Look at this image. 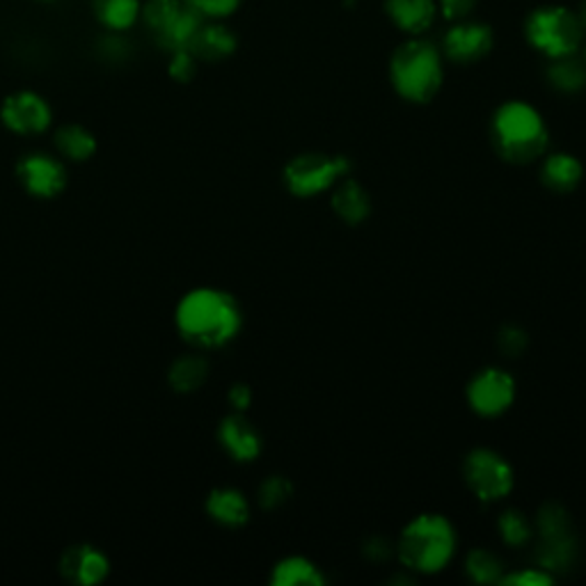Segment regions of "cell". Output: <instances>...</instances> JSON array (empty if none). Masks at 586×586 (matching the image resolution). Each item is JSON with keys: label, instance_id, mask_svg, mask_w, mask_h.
<instances>
[{"label": "cell", "instance_id": "6da1fadb", "mask_svg": "<svg viewBox=\"0 0 586 586\" xmlns=\"http://www.w3.org/2000/svg\"><path fill=\"white\" fill-rule=\"evenodd\" d=\"M179 335L198 348H220L241 333L237 298L223 289L200 287L186 294L175 312Z\"/></svg>", "mask_w": 586, "mask_h": 586}, {"label": "cell", "instance_id": "7a4b0ae2", "mask_svg": "<svg viewBox=\"0 0 586 586\" xmlns=\"http://www.w3.org/2000/svg\"><path fill=\"white\" fill-rule=\"evenodd\" d=\"M490 143L509 166H531L546 156L550 133L543 115L531 104L506 101L492 115Z\"/></svg>", "mask_w": 586, "mask_h": 586}, {"label": "cell", "instance_id": "3957f363", "mask_svg": "<svg viewBox=\"0 0 586 586\" xmlns=\"http://www.w3.org/2000/svg\"><path fill=\"white\" fill-rule=\"evenodd\" d=\"M458 550L454 525L440 513H419L396 541V557L404 569L419 575H438L452 564Z\"/></svg>", "mask_w": 586, "mask_h": 586}, {"label": "cell", "instance_id": "277c9868", "mask_svg": "<svg viewBox=\"0 0 586 586\" xmlns=\"http://www.w3.org/2000/svg\"><path fill=\"white\" fill-rule=\"evenodd\" d=\"M390 79L402 99L410 104H429L442 87V58L433 44L410 39L394 51Z\"/></svg>", "mask_w": 586, "mask_h": 586}, {"label": "cell", "instance_id": "5b68a950", "mask_svg": "<svg viewBox=\"0 0 586 586\" xmlns=\"http://www.w3.org/2000/svg\"><path fill=\"white\" fill-rule=\"evenodd\" d=\"M525 33L536 51L557 60L577 53L584 28L579 16L566 8H538L527 19Z\"/></svg>", "mask_w": 586, "mask_h": 586}, {"label": "cell", "instance_id": "8992f818", "mask_svg": "<svg viewBox=\"0 0 586 586\" xmlns=\"http://www.w3.org/2000/svg\"><path fill=\"white\" fill-rule=\"evenodd\" d=\"M350 160L342 154H321V152H304L294 156L285 166V186L296 198H316L333 186L348 177Z\"/></svg>", "mask_w": 586, "mask_h": 586}, {"label": "cell", "instance_id": "52a82bcc", "mask_svg": "<svg viewBox=\"0 0 586 586\" xmlns=\"http://www.w3.org/2000/svg\"><path fill=\"white\" fill-rule=\"evenodd\" d=\"M463 477L473 495L483 504L509 498L515 483L511 463L500 452L488 447L473 450L465 456Z\"/></svg>", "mask_w": 586, "mask_h": 586}, {"label": "cell", "instance_id": "ba28073f", "mask_svg": "<svg viewBox=\"0 0 586 586\" xmlns=\"http://www.w3.org/2000/svg\"><path fill=\"white\" fill-rule=\"evenodd\" d=\"M465 396L467 406L479 417H500L515 402V379L500 367H486L467 383Z\"/></svg>", "mask_w": 586, "mask_h": 586}, {"label": "cell", "instance_id": "9c48e42d", "mask_svg": "<svg viewBox=\"0 0 586 586\" xmlns=\"http://www.w3.org/2000/svg\"><path fill=\"white\" fill-rule=\"evenodd\" d=\"M0 117L10 131L19 135H35L41 133L51 127V106L46 104L44 97H39L37 92L23 89L14 92L5 101L3 108H0Z\"/></svg>", "mask_w": 586, "mask_h": 586}, {"label": "cell", "instance_id": "30bf717a", "mask_svg": "<svg viewBox=\"0 0 586 586\" xmlns=\"http://www.w3.org/2000/svg\"><path fill=\"white\" fill-rule=\"evenodd\" d=\"M19 181L35 198H56L67 186V170L51 154H28L16 166Z\"/></svg>", "mask_w": 586, "mask_h": 586}, {"label": "cell", "instance_id": "8fae6325", "mask_svg": "<svg viewBox=\"0 0 586 586\" xmlns=\"http://www.w3.org/2000/svg\"><path fill=\"white\" fill-rule=\"evenodd\" d=\"M492 49V31L483 23H458L444 37V53L458 64L483 60Z\"/></svg>", "mask_w": 586, "mask_h": 586}, {"label": "cell", "instance_id": "7c38bea8", "mask_svg": "<svg viewBox=\"0 0 586 586\" xmlns=\"http://www.w3.org/2000/svg\"><path fill=\"white\" fill-rule=\"evenodd\" d=\"M218 440L225 452L239 463H252L262 454V435L256 431L243 412H234L220 421Z\"/></svg>", "mask_w": 586, "mask_h": 586}, {"label": "cell", "instance_id": "4fadbf2b", "mask_svg": "<svg viewBox=\"0 0 586 586\" xmlns=\"http://www.w3.org/2000/svg\"><path fill=\"white\" fill-rule=\"evenodd\" d=\"M62 575L81 586H95L106 579L110 573V564L101 550L92 546H74L69 548L60 559Z\"/></svg>", "mask_w": 586, "mask_h": 586}, {"label": "cell", "instance_id": "5bb4252c", "mask_svg": "<svg viewBox=\"0 0 586 586\" xmlns=\"http://www.w3.org/2000/svg\"><path fill=\"white\" fill-rule=\"evenodd\" d=\"M333 198H331V206L335 211V216L348 225V227H358L362 225L369 216H371V195L364 189V186L356 179H339L333 186Z\"/></svg>", "mask_w": 586, "mask_h": 586}, {"label": "cell", "instance_id": "9a60e30c", "mask_svg": "<svg viewBox=\"0 0 586 586\" xmlns=\"http://www.w3.org/2000/svg\"><path fill=\"white\" fill-rule=\"evenodd\" d=\"M584 179L582 160L573 154L557 152L543 158L541 163V183L552 193H573Z\"/></svg>", "mask_w": 586, "mask_h": 586}, {"label": "cell", "instance_id": "2e32d148", "mask_svg": "<svg viewBox=\"0 0 586 586\" xmlns=\"http://www.w3.org/2000/svg\"><path fill=\"white\" fill-rule=\"evenodd\" d=\"M206 513L223 527H243L250 521V504L237 488H216L206 498Z\"/></svg>", "mask_w": 586, "mask_h": 586}, {"label": "cell", "instance_id": "e0dca14e", "mask_svg": "<svg viewBox=\"0 0 586 586\" xmlns=\"http://www.w3.org/2000/svg\"><path fill=\"white\" fill-rule=\"evenodd\" d=\"M385 10L398 28L410 35H421L435 19V0H387Z\"/></svg>", "mask_w": 586, "mask_h": 586}, {"label": "cell", "instance_id": "ac0fdd59", "mask_svg": "<svg viewBox=\"0 0 586 586\" xmlns=\"http://www.w3.org/2000/svg\"><path fill=\"white\" fill-rule=\"evenodd\" d=\"M234 49H237V37H234V33L227 26H220V23H208V26L202 23L189 46V51L198 60L206 62L225 60L227 56L234 53Z\"/></svg>", "mask_w": 586, "mask_h": 586}, {"label": "cell", "instance_id": "d6986e66", "mask_svg": "<svg viewBox=\"0 0 586 586\" xmlns=\"http://www.w3.org/2000/svg\"><path fill=\"white\" fill-rule=\"evenodd\" d=\"M271 584L275 586H321L325 577L321 569L308 557H285L277 561L271 573Z\"/></svg>", "mask_w": 586, "mask_h": 586}, {"label": "cell", "instance_id": "ffe728a7", "mask_svg": "<svg viewBox=\"0 0 586 586\" xmlns=\"http://www.w3.org/2000/svg\"><path fill=\"white\" fill-rule=\"evenodd\" d=\"M202 14L195 12L189 3H186V8L168 23L166 28H160L156 35L158 44L166 46V49L170 51H181V49H189L195 33L200 31L202 26Z\"/></svg>", "mask_w": 586, "mask_h": 586}, {"label": "cell", "instance_id": "44dd1931", "mask_svg": "<svg viewBox=\"0 0 586 586\" xmlns=\"http://www.w3.org/2000/svg\"><path fill=\"white\" fill-rule=\"evenodd\" d=\"M548 83L561 95H579L586 87V64L575 60L573 56L557 58L548 67Z\"/></svg>", "mask_w": 586, "mask_h": 586}, {"label": "cell", "instance_id": "7402d4cb", "mask_svg": "<svg viewBox=\"0 0 586 586\" xmlns=\"http://www.w3.org/2000/svg\"><path fill=\"white\" fill-rule=\"evenodd\" d=\"M168 379L177 392H183V394L195 392L208 379V364L202 356H181L172 362Z\"/></svg>", "mask_w": 586, "mask_h": 586}, {"label": "cell", "instance_id": "603a6c76", "mask_svg": "<svg viewBox=\"0 0 586 586\" xmlns=\"http://www.w3.org/2000/svg\"><path fill=\"white\" fill-rule=\"evenodd\" d=\"M56 147L72 160H87L97 152V137L81 124H64L56 133Z\"/></svg>", "mask_w": 586, "mask_h": 586}, {"label": "cell", "instance_id": "cb8c5ba5", "mask_svg": "<svg viewBox=\"0 0 586 586\" xmlns=\"http://www.w3.org/2000/svg\"><path fill=\"white\" fill-rule=\"evenodd\" d=\"M504 561L488 548H475L465 557V573L477 584H500L504 577Z\"/></svg>", "mask_w": 586, "mask_h": 586}, {"label": "cell", "instance_id": "d4e9b609", "mask_svg": "<svg viewBox=\"0 0 586 586\" xmlns=\"http://www.w3.org/2000/svg\"><path fill=\"white\" fill-rule=\"evenodd\" d=\"M95 12L99 21L110 31H127L137 21L140 0H95Z\"/></svg>", "mask_w": 586, "mask_h": 586}, {"label": "cell", "instance_id": "484cf974", "mask_svg": "<svg viewBox=\"0 0 586 586\" xmlns=\"http://www.w3.org/2000/svg\"><path fill=\"white\" fill-rule=\"evenodd\" d=\"M498 531L502 543L509 548H523L529 543V538L534 536V525L529 523L527 515L518 509H506L500 513L498 518Z\"/></svg>", "mask_w": 586, "mask_h": 586}, {"label": "cell", "instance_id": "4316f807", "mask_svg": "<svg viewBox=\"0 0 586 586\" xmlns=\"http://www.w3.org/2000/svg\"><path fill=\"white\" fill-rule=\"evenodd\" d=\"M534 531L541 534L543 541H550V538L571 536V518H569L566 509L557 502L543 504L541 509H538Z\"/></svg>", "mask_w": 586, "mask_h": 586}, {"label": "cell", "instance_id": "83f0119b", "mask_svg": "<svg viewBox=\"0 0 586 586\" xmlns=\"http://www.w3.org/2000/svg\"><path fill=\"white\" fill-rule=\"evenodd\" d=\"M294 495V486L287 477L273 475L260 486V506L266 511H275L285 506Z\"/></svg>", "mask_w": 586, "mask_h": 586}, {"label": "cell", "instance_id": "f1b7e54d", "mask_svg": "<svg viewBox=\"0 0 586 586\" xmlns=\"http://www.w3.org/2000/svg\"><path fill=\"white\" fill-rule=\"evenodd\" d=\"M186 8V0H150V3L145 5L143 14H145V21L147 26L158 33L160 28H166L168 23Z\"/></svg>", "mask_w": 586, "mask_h": 586}, {"label": "cell", "instance_id": "f546056e", "mask_svg": "<svg viewBox=\"0 0 586 586\" xmlns=\"http://www.w3.org/2000/svg\"><path fill=\"white\" fill-rule=\"evenodd\" d=\"M498 348L506 358H521L529 348V335L521 325H504L498 333Z\"/></svg>", "mask_w": 586, "mask_h": 586}, {"label": "cell", "instance_id": "4dcf8cb0", "mask_svg": "<svg viewBox=\"0 0 586 586\" xmlns=\"http://www.w3.org/2000/svg\"><path fill=\"white\" fill-rule=\"evenodd\" d=\"M500 584H506V586H550V584H554V575L548 569L538 566V569L504 573Z\"/></svg>", "mask_w": 586, "mask_h": 586}, {"label": "cell", "instance_id": "1f68e13d", "mask_svg": "<svg viewBox=\"0 0 586 586\" xmlns=\"http://www.w3.org/2000/svg\"><path fill=\"white\" fill-rule=\"evenodd\" d=\"M198 72V58L189 51H172V60H170V76L179 83H189Z\"/></svg>", "mask_w": 586, "mask_h": 586}, {"label": "cell", "instance_id": "d6a6232c", "mask_svg": "<svg viewBox=\"0 0 586 586\" xmlns=\"http://www.w3.org/2000/svg\"><path fill=\"white\" fill-rule=\"evenodd\" d=\"M186 3H189L195 12H200L202 16L223 19L237 10L241 5V0H186Z\"/></svg>", "mask_w": 586, "mask_h": 586}, {"label": "cell", "instance_id": "836d02e7", "mask_svg": "<svg viewBox=\"0 0 586 586\" xmlns=\"http://www.w3.org/2000/svg\"><path fill=\"white\" fill-rule=\"evenodd\" d=\"M362 552H364V557L369 561H376V564H383V561H387L396 552V546H392L387 538H383V536H371L369 541L364 543Z\"/></svg>", "mask_w": 586, "mask_h": 586}, {"label": "cell", "instance_id": "e575fe53", "mask_svg": "<svg viewBox=\"0 0 586 586\" xmlns=\"http://www.w3.org/2000/svg\"><path fill=\"white\" fill-rule=\"evenodd\" d=\"M477 5V0H440V10L442 14L452 19V21H461L467 14H470Z\"/></svg>", "mask_w": 586, "mask_h": 586}, {"label": "cell", "instance_id": "d590c367", "mask_svg": "<svg viewBox=\"0 0 586 586\" xmlns=\"http://www.w3.org/2000/svg\"><path fill=\"white\" fill-rule=\"evenodd\" d=\"M227 398H229V404H231L234 410L246 412L250 408V404H252V390L246 383H237L229 390Z\"/></svg>", "mask_w": 586, "mask_h": 586}, {"label": "cell", "instance_id": "8d00e7d4", "mask_svg": "<svg viewBox=\"0 0 586 586\" xmlns=\"http://www.w3.org/2000/svg\"><path fill=\"white\" fill-rule=\"evenodd\" d=\"M579 23H582V28L586 31V0H584L582 8H579Z\"/></svg>", "mask_w": 586, "mask_h": 586}]
</instances>
